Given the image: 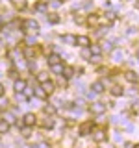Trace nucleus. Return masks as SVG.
<instances>
[{"label":"nucleus","mask_w":139,"mask_h":148,"mask_svg":"<svg viewBox=\"0 0 139 148\" xmlns=\"http://www.w3.org/2000/svg\"><path fill=\"white\" fill-rule=\"evenodd\" d=\"M24 30L28 32V34H37L39 32V24H37L35 21H32V18H28V21H24Z\"/></svg>","instance_id":"1"},{"label":"nucleus","mask_w":139,"mask_h":148,"mask_svg":"<svg viewBox=\"0 0 139 148\" xmlns=\"http://www.w3.org/2000/svg\"><path fill=\"white\" fill-rule=\"evenodd\" d=\"M104 111H106V104H102V102H93V104H91V113L102 115Z\"/></svg>","instance_id":"2"},{"label":"nucleus","mask_w":139,"mask_h":148,"mask_svg":"<svg viewBox=\"0 0 139 148\" xmlns=\"http://www.w3.org/2000/svg\"><path fill=\"white\" fill-rule=\"evenodd\" d=\"M34 124H35V115L34 113H26L24 115V120H22V126L30 128V126H34Z\"/></svg>","instance_id":"3"},{"label":"nucleus","mask_w":139,"mask_h":148,"mask_svg":"<svg viewBox=\"0 0 139 148\" xmlns=\"http://www.w3.org/2000/svg\"><path fill=\"white\" fill-rule=\"evenodd\" d=\"M91 130H93V122H91V120H87V122H83L82 126H80V135H89Z\"/></svg>","instance_id":"4"},{"label":"nucleus","mask_w":139,"mask_h":148,"mask_svg":"<svg viewBox=\"0 0 139 148\" xmlns=\"http://www.w3.org/2000/svg\"><path fill=\"white\" fill-rule=\"evenodd\" d=\"M76 45H80V46H83V48H87V46L91 45V39L87 35H78L76 37Z\"/></svg>","instance_id":"5"},{"label":"nucleus","mask_w":139,"mask_h":148,"mask_svg":"<svg viewBox=\"0 0 139 148\" xmlns=\"http://www.w3.org/2000/svg\"><path fill=\"white\" fill-rule=\"evenodd\" d=\"M93 139H95L96 143H104V141H106V132H104V130H95Z\"/></svg>","instance_id":"6"},{"label":"nucleus","mask_w":139,"mask_h":148,"mask_svg":"<svg viewBox=\"0 0 139 148\" xmlns=\"http://www.w3.org/2000/svg\"><path fill=\"white\" fill-rule=\"evenodd\" d=\"M41 89H43L45 92H46V95H52V92H54V82H45V83H41Z\"/></svg>","instance_id":"7"},{"label":"nucleus","mask_w":139,"mask_h":148,"mask_svg":"<svg viewBox=\"0 0 139 148\" xmlns=\"http://www.w3.org/2000/svg\"><path fill=\"white\" fill-rule=\"evenodd\" d=\"M58 63H61V56L59 54H50L48 56V65L54 67V65H58Z\"/></svg>","instance_id":"8"},{"label":"nucleus","mask_w":139,"mask_h":148,"mask_svg":"<svg viewBox=\"0 0 139 148\" xmlns=\"http://www.w3.org/2000/svg\"><path fill=\"white\" fill-rule=\"evenodd\" d=\"M124 78H126L130 83H136V82L139 80V74H137V72H133V71H128L126 74H124Z\"/></svg>","instance_id":"9"},{"label":"nucleus","mask_w":139,"mask_h":148,"mask_svg":"<svg viewBox=\"0 0 139 148\" xmlns=\"http://www.w3.org/2000/svg\"><path fill=\"white\" fill-rule=\"evenodd\" d=\"M26 89V82L24 80H15V91H17V95L19 92H22Z\"/></svg>","instance_id":"10"},{"label":"nucleus","mask_w":139,"mask_h":148,"mask_svg":"<svg viewBox=\"0 0 139 148\" xmlns=\"http://www.w3.org/2000/svg\"><path fill=\"white\" fill-rule=\"evenodd\" d=\"M89 52H91V56H100L102 54V48L98 45H89Z\"/></svg>","instance_id":"11"},{"label":"nucleus","mask_w":139,"mask_h":148,"mask_svg":"<svg viewBox=\"0 0 139 148\" xmlns=\"http://www.w3.org/2000/svg\"><path fill=\"white\" fill-rule=\"evenodd\" d=\"M9 126H11L9 122H6V120H0V135H2V133H8L9 132Z\"/></svg>","instance_id":"12"},{"label":"nucleus","mask_w":139,"mask_h":148,"mask_svg":"<svg viewBox=\"0 0 139 148\" xmlns=\"http://www.w3.org/2000/svg\"><path fill=\"white\" fill-rule=\"evenodd\" d=\"M63 41H65L67 45H76V37L71 35V34H65V35H63Z\"/></svg>","instance_id":"13"},{"label":"nucleus","mask_w":139,"mask_h":148,"mask_svg":"<svg viewBox=\"0 0 139 148\" xmlns=\"http://www.w3.org/2000/svg\"><path fill=\"white\" fill-rule=\"evenodd\" d=\"M104 91V83L102 82H95L93 83V92H102Z\"/></svg>","instance_id":"14"},{"label":"nucleus","mask_w":139,"mask_h":148,"mask_svg":"<svg viewBox=\"0 0 139 148\" xmlns=\"http://www.w3.org/2000/svg\"><path fill=\"white\" fill-rule=\"evenodd\" d=\"M111 95H113V96H122L124 95V89H122V87H119V85H115L113 89H111Z\"/></svg>","instance_id":"15"},{"label":"nucleus","mask_w":139,"mask_h":148,"mask_svg":"<svg viewBox=\"0 0 139 148\" xmlns=\"http://www.w3.org/2000/svg\"><path fill=\"white\" fill-rule=\"evenodd\" d=\"M13 6L19 8V9H26V0H11Z\"/></svg>","instance_id":"16"},{"label":"nucleus","mask_w":139,"mask_h":148,"mask_svg":"<svg viewBox=\"0 0 139 148\" xmlns=\"http://www.w3.org/2000/svg\"><path fill=\"white\" fill-rule=\"evenodd\" d=\"M34 95L37 96V98H46V92L41 89V87H35V89H34Z\"/></svg>","instance_id":"17"},{"label":"nucleus","mask_w":139,"mask_h":148,"mask_svg":"<svg viewBox=\"0 0 139 148\" xmlns=\"http://www.w3.org/2000/svg\"><path fill=\"white\" fill-rule=\"evenodd\" d=\"M52 69V72H56V74H63V63H58V65H54V67H50Z\"/></svg>","instance_id":"18"},{"label":"nucleus","mask_w":139,"mask_h":148,"mask_svg":"<svg viewBox=\"0 0 139 148\" xmlns=\"http://www.w3.org/2000/svg\"><path fill=\"white\" fill-rule=\"evenodd\" d=\"M37 82H39V83L48 82V74H46V72H39V74H37Z\"/></svg>","instance_id":"19"},{"label":"nucleus","mask_w":139,"mask_h":148,"mask_svg":"<svg viewBox=\"0 0 139 148\" xmlns=\"http://www.w3.org/2000/svg\"><path fill=\"white\" fill-rule=\"evenodd\" d=\"M63 74H65V78H72L74 69H72V67H65V69H63Z\"/></svg>","instance_id":"20"},{"label":"nucleus","mask_w":139,"mask_h":148,"mask_svg":"<svg viewBox=\"0 0 139 148\" xmlns=\"http://www.w3.org/2000/svg\"><path fill=\"white\" fill-rule=\"evenodd\" d=\"M43 126H45V128H52V126H54V119L46 117V119L43 120Z\"/></svg>","instance_id":"21"},{"label":"nucleus","mask_w":139,"mask_h":148,"mask_svg":"<svg viewBox=\"0 0 139 148\" xmlns=\"http://www.w3.org/2000/svg\"><path fill=\"white\" fill-rule=\"evenodd\" d=\"M32 95H34V89H30V87H26V89L22 91V96H24V98H32Z\"/></svg>","instance_id":"22"},{"label":"nucleus","mask_w":139,"mask_h":148,"mask_svg":"<svg viewBox=\"0 0 139 148\" xmlns=\"http://www.w3.org/2000/svg\"><path fill=\"white\" fill-rule=\"evenodd\" d=\"M113 59H115V61H122V52H120V50H115V52H113Z\"/></svg>","instance_id":"23"},{"label":"nucleus","mask_w":139,"mask_h":148,"mask_svg":"<svg viewBox=\"0 0 139 148\" xmlns=\"http://www.w3.org/2000/svg\"><path fill=\"white\" fill-rule=\"evenodd\" d=\"M45 113L46 115H54L56 113V108H54V106H45Z\"/></svg>","instance_id":"24"},{"label":"nucleus","mask_w":139,"mask_h":148,"mask_svg":"<svg viewBox=\"0 0 139 148\" xmlns=\"http://www.w3.org/2000/svg\"><path fill=\"white\" fill-rule=\"evenodd\" d=\"M6 108H8V100L4 98V96H0V111L6 109Z\"/></svg>","instance_id":"25"},{"label":"nucleus","mask_w":139,"mask_h":148,"mask_svg":"<svg viewBox=\"0 0 139 148\" xmlns=\"http://www.w3.org/2000/svg\"><path fill=\"white\" fill-rule=\"evenodd\" d=\"M48 21L52 22V24H58V22H59V17L58 15H48Z\"/></svg>","instance_id":"26"},{"label":"nucleus","mask_w":139,"mask_h":148,"mask_svg":"<svg viewBox=\"0 0 139 148\" xmlns=\"http://www.w3.org/2000/svg\"><path fill=\"white\" fill-rule=\"evenodd\" d=\"M102 50H106V52H111V50H113V46H111V43H104Z\"/></svg>","instance_id":"27"},{"label":"nucleus","mask_w":139,"mask_h":148,"mask_svg":"<svg viewBox=\"0 0 139 148\" xmlns=\"http://www.w3.org/2000/svg\"><path fill=\"white\" fill-rule=\"evenodd\" d=\"M50 6H52V8H59V6H61V0H52Z\"/></svg>","instance_id":"28"},{"label":"nucleus","mask_w":139,"mask_h":148,"mask_svg":"<svg viewBox=\"0 0 139 148\" xmlns=\"http://www.w3.org/2000/svg\"><path fill=\"white\" fill-rule=\"evenodd\" d=\"M82 56H83V58H91V52H89V48H83V50H82Z\"/></svg>","instance_id":"29"},{"label":"nucleus","mask_w":139,"mask_h":148,"mask_svg":"<svg viewBox=\"0 0 139 148\" xmlns=\"http://www.w3.org/2000/svg\"><path fill=\"white\" fill-rule=\"evenodd\" d=\"M13 120H15V119H13V115H11V113H6V122H9V124H11Z\"/></svg>","instance_id":"30"},{"label":"nucleus","mask_w":139,"mask_h":148,"mask_svg":"<svg viewBox=\"0 0 139 148\" xmlns=\"http://www.w3.org/2000/svg\"><path fill=\"white\" fill-rule=\"evenodd\" d=\"M132 108H133V111H139V100L133 102V104H132Z\"/></svg>","instance_id":"31"},{"label":"nucleus","mask_w":139,"mask_h":148,"mask_svg":"<svg viewBox=\"0 0 139 148\" xmlns=\"http://www.w3.org/2000/svg\"><path fill=\"white\" fill-rule=\"evenodd\" d=\"M32 54H34V50H32V48H28L26 52H24V56H26V58H32Z\"/></svg>","instance_id":"32"},{"label":"nucleus","mask_w":139,"mask_h":148,"mask_svg":"<svg viewBox=\"0 0 139 148\" xmlns=\"http://www.w3.org/2000/svg\"><path fill=\"white\" fill-rule=\"evenodd\" d=\"M37 9H39V11H45L46 6H45V4H37Z\"/></svg>","instance_id":"33"},{"label":"nucleus","mask_w":139,"mask_h":148,"mask_svg":"<svg viewBox=\"0 0 139 148\" xmlns=\"http://www.w3.org/2000/svg\"><path fill=\"white\" fill-rule=\"evenodd\" d=\"M87 22H89V24H95V22H96V17H89V18H87Z\"/></svg>","instance_id":"34"},{"label":"nucleus","mask_w":139,"mask_h":148,"mask_svg":"<svg viewBox=\"0 0 139 148\" xmlns=\"http://www.w3.org/2000/svg\"><path fill=\"white\" fill-rule=\"evenodd\" d=\"M106 18H108V21H113V18H115V13H108Z\"/></svg>","instance_id":"35"},{"label":"nucleus","mask_w":139,"mask_h":148,"mask_svg":"<svg viewBox=\"0 0 139 148\" xmlns=\"http://www.w3.org/2000/svg\"><path fill=\"white\" fill-rule=\"evenodd\" d=\"M83 8H85V9H91L93 8V2H85V4H83Z\"/></svg>","instance_id":"36"},{"label":"nucleus","mask_w":139,"mask_h":148,"mask_svg":"<svg viewBox=\"0 0 139 148\" xmlns=\"http://www.w3.org/2000/svg\"><path fill=\"white\" fill-rule=\"evenodd\" d=\"M37 148H48V145H46V143H41V145L37 146Z\"/></svg>","instance_id":"37"},{"label":"nucleus","mask_w":139,"mask_h":148,"mask_svg":"<svg viewBox=\"0 0 139 148\" xmlns=\"http://www.w3.org/2000/svg\"><path fill=\"white\" fill-rule=\"evenodd\" d=\"M2 95H4V85L0 83V96H2Z\"/></svg>","instance_id":"38"},{"label":"nucleus","mask_w":139,"mask_h":148,"mask_svg":"<svg viewBox=\"0 0 139 148\" xmlns=\"http://www.w3.org/2000/svg\"><path fill=\"white\" fill-rule=\"evenodd\" d=\"M132 148H139V145H133V146H132Z\"/></svg>","instance_id":"39"},{"label":"nucleus","mask_w":139,"mask_h":148,"mask_svg":"<svg viewBox=\"0 0 139 148\" xmlns=\"http://www.w3.org/2000/svg\"><path fill=\"white\" fill-rule=\"evenodd\" d=\"M137 58H139V50H137Z\"/></svg>","instance_id":"40"}]
</instances>
